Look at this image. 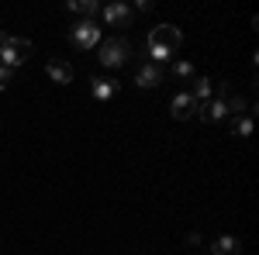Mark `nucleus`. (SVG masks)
<instances>
[{
	"instance_id": "obj_16",
	"label": "nucleus",
	"mask_w": 259,
	"mask_h": 255,
	"mask_svg": "<svg viewBox=\"0 0 259 255\" xmlns=\"http://www.w3.org/2000/svg\"><path fill=\"white\" fill-rule=\"evenodd\" d=\"M11 79H14V73H11L7 66H0V90H7V86H11Z\"/></svg>"
},
{
	"instance_id": "obj_7",
	"label": "nucleus",
	"mask_w": 259,
	"mask_h": 255,
	"mask_svg": "<svg viewBox=\"0 0 259 255\" xmlns=\"http://www.w3.org/2000/svg\"><path fill=\"white\" fill-rule=\"evenodd\" d=\"M162 79H166V73H162L156 62H142V66H139V73H135V83H139L142 90H156Z\"/></svg>"
},
{
	"instance_id": "obj_5",
	"label": "nucleus",
	"mask_w": 259,
	"mask_h": 255,
	"mask_svg": "<svg viewBox=\"0 0 259 255\" xmlns=\"http://www.w3.org/2000/svg\"><path fill=\"white\" fill-rule=\"evenodd\" d=\"M69 41L76 45V48H94L100 45V24L97 21H80V24H73V31H69Z\"/></svg>"
},
{
	"instance_id": "obj_13",
	"label": "nucleus",
	"mask_w": 259,
	"mask_h": 255,
	"mask_svg": "<svg viewBox=\"0 0 259 255\" xmlns=\"http://www.w3.org/2000/svg\"><path fill=\"white\" fill-rule=\"evenodd\" d=\"M66 11H69V14H80L83 21H94V14L100 11V4L97 0H69Z\"/></svg>"
},
{
	"instance_id": "obj_6",
	"label": "nucleus",
	"mask_w": 259,
	"mask_h": 255,
	"mask_svg": "<svg viewBox=\"0 0 259 255\" xmlns=\"http://www.w3.org/2000/svg\"><path fill=\"white\" fill-rule=\"evenodd\" d=\"M100 18L107 28H128L132 24V7L128 4H104L100 7Z\"/></svg>"
},
{
	"instance_id": "obj_3",
	"label": "nucleus",
	"mask_w": 259,
	"mask_h": 255,
	"mask_svg": "<svg viewBox=\"0 0 259 255\" xmlns=\"http://www.w3.org/2000/svg\"><path fill=\"white\" fill-rule=\"evenodd\" d=\"M132 41L128 38H104L100 41V66H107V69H121V66H128L132 62Z\"/></svg>"
},
{
	"instance_id": "obj_11",
	"label": "nucleus",
	"mask_w": 259,
	"mask_h": 255,
	"mask_svg": "<svg viewBox=\"0 0 259 255\" xmlns=\"http://www.w3.org/2000/svg\"><path fill=\"white\" fill-rule=\"evenodd\" d=\"M242 252V241L235 235H221L211 241V255H239Z\"/></svg>"
},
{
	"instance_id": "obj_9",
	"label": "nucleus",
	"mask_w": 259,
	"mask_h": 255,
	"mask_svg": "<svg viewBox=\"0 0 259 255\" xmlns=\"http://www.w3.org/2000/svg\"><path fill=\"white\" fill-rule=\"evenodd\" d=\"M45 73H49L52 83H59V86L73 83V66H69L66 59H49V62H45Z\"/></svg>"
},
{
	"instance_id": "obj_10",
	"label": "nucleus",
	"mask_w": 259,
	"mask_h": 255,
	"mask_svg": "<svg viewBox=\"0 0 259 255\" xmlns=\"http://www.w3.org/2000/svg\"><path fill=\"white\" fill-rule=\"evenodd\" d=\"M90 93L97 100H111L118 93V79H107V76H94L90 79Z\"/></svg>"
},
{
	"instance_id": "obj_8",
	"label": "nucleus",
	"mask_w": 259,
	"mask_h": 255,
	"mask_svg": "<svg viewBox=\"0 0 259 255\" xmlns=\"http://www.w3.org/2000/svg\"><path fill=\"white\" fill-rule=\"evenodd\" d=\"M169 114H173L177 121L194 118V114H197V100H194L190 93H187V90H183V93H177V97H173V104H169Z\"/></svg>"
},
{
	"instance_id": "obj_4",
	"label": "nucleus",
	"mask_w": 259,
	"mask_h": 255,
	"mask_svg": "<svg viewBox=\"0 0 259 255\" xmlns=\"http://www.w3.org/2000/svg\"><path fill=\"white\" fill-rule=\"evenodd\" d=\"M232 93H235V90H232V83H218V97L197 104V118L207 121V124L225 121V118H228V97H232Z\"/></svg>"
},
{
	"instance_id": "obj_12",
	"label": "nucleus",
	"mask_w": 259,
	"mask_h": 255,
	"mask_svg": "<svg viewBox=\"0 0 259 255\" xmlns=\"http://www.w3.org/2000/svg\"><path fill=\"white\" fill-rule=\"evenodd\" d=\"M187 93L197 100V104H204V100L214 97V83H211V79H204V76H194V83H190V90H187Z\"/></svg>"
},
{
	"instance_id": "obj_2",
	"label": "nucleus",
	"mask_w": 259,
	"mask_h": 255,
	"mask_svg": "<svg viewBox=\"0 0 259 255\" xmlns=\"http://www.w3.org/2000/svg\"><path fill=\"white\" fill-rule=\"evenodd\" d=\"M31 56V41L28 38H14V35H7V31H0V66H7L11 73L24 66Z\"/></svg>"
},
{
	"instance_id": "obj_14",
	"label": "nucleus",
	"mask_w": 259,
	"mask_h": 255,
	"mask_svg": "<svg viewBox=\"0 0 259 255\" xmlns=\"http://www.w3.org/2000/svg\"><path fill=\"white\" fill-rule=\"evenodd\" d=\"M249 135H252V107L239 118H232V138H249Z\"/></svg>"
},
{
	"instance_id": "obj_1",
	"label": "nucleus",
	"mask_w": 259,
	"mask_h": 255,
	"mask_svg": "<svg viewBox=\"0 0 259 255\" xmlns=\"http://www.w3.org/2000/svg\"><path fill=\"white\" fill-rule=\"evenodd\" d=\"M180 41H183V31H180V28H173V24H156V28L149 31V56H152V62L173 59Z\"/></svg>"
},
{
	"instance_id": "obj_15",
	"label": "nucleus",
	"mask_w": 259,
	"mask_h": 255,
	"mask_svg": "<svg viewBox=\"0 0 259 255\" xmlns=\"http://www.w3.org/2000/svg\"><path fill=\"white\" fill-rule=\"evenodd\" d=\"M173 76H177V79H183V83H194L197 69H194V66H190L187 59H180V62H173Z\"/></svg>"
}]
</instances>
